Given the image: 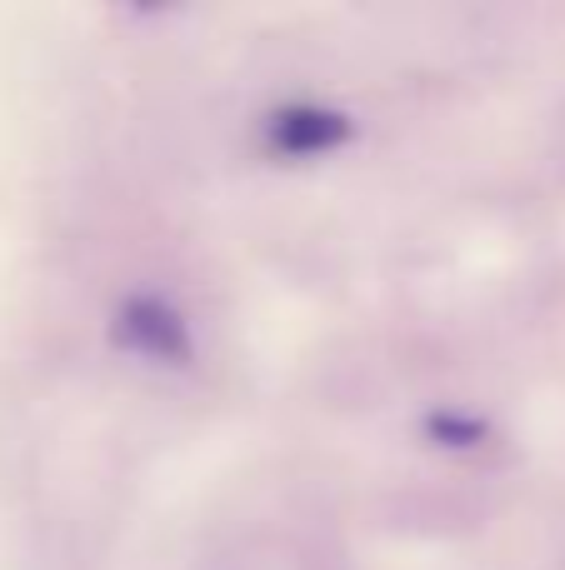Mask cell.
<instances>
[{
	"instance_id": "obj_2",
	"label": "cell",
	"mask_w": 565,
	"mask_h": 570,
	"mask_svg": "<svg viewBox=\"0 0 565 570\" xmlns=\"http://www.w3.org/2000/svg\"><path fill=\"white\" fill-rule=\"evenodd\" d=\"M350 140V116L316 100H290L266 116V150L280 160H316Z\"/></svg>"
},
{
	"instance_id": "obj_3",
	"label": "cell",
	"mask_w": 565,
	"mask_h": 570,
	"mask_svg": "<svg viewBox=\"0 0 565 570\" xmlns=\"http://www.w3.org/2000/svg\"><path fill=\"white\" fill-rule=\"evenodd\" d=\"M426 425H430V435H440V445H476V441H486L480 421H470V415H456V411L430 415Z\"/></svg>"
},
{
	"instance_id": "obj_1",
	"label": "cell",
	"mask_w": 565,
	"mask_h": 570,
	"mask_svg": "<svg viewBox=\"0 0 565 570\" xmlns=\"http://www.w3.org/2000/svg\"><path fill=\"white\" fill-rule=\"evenodd\" d=\"M110 341L126 355H140L150 365H190L196 341H190V325L166 295H126L116 305V321H110Z\"/></svg>"
}]
</instances>
